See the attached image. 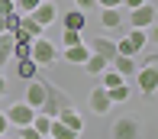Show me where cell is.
<instances>
[{
  "mask_svg": "<svg viewBox=\"0 0 158 139\" xmlns=\"http://www.w3.org/2000/svg\"><path fill=\"white\" fill-rule=\"evenodd\" d=\"M64 107H74V100L68 97V91L58 87V84H52V81H45V100H42L39 110L45 113V116H58Z\"/></svg>",
  "mask_w": 158,
  "mask_h": 139,
  "instance_id": "6da1fadb",
  "label": "cell"
},
{
  "mask_svg": "<svg viewBox=\"0 0 158 139\" xmlns=\"http://www.w3.org/2000/svg\"><path fill=\"white\" fill-rule=\"evenodd\" d=\"M29 58L39 68H48V65H55V58H58V49H55V42H48V39H32V49H29Z\"/></svg>",
  "mask_w": 158,
  "mask_h": 139,
  "instance_id": "7a4b0ae2",
  "label": "cell"
},
{
  "mask_svg": "<svg viewBox=\"0 0 158 139\" xmlns=\"http://www.w3.org/2000/svg\"><path fill=\"white\" fill-rule=\"evenodd\" d=\"M135 84H139V91L145 94V97H155V91H158V68L155 65H139V68H135Z\"/></svg>",
  "mask_w": 158,
  "mask_h": 139,
  "instance_id": "3957f363",
  "label": "cell"
},
{
  "mask_svg": "<svg viewBox=\"0 0 158 139\" xmlns=\"http://www.w3.org/2000/svg\"><path fill=\"white\" fill-rule=\"evenodd\" d=\"M110 136L113 139H142V126L132 120V116H123L110 126Z\"/></svg>",
  "mask_w": 158,
  "mask_h": 139,
  "instance_id": "277c9868",
  "label": "cell"
},
{
  "mask_svg": "<svg viewBox=\"0 0 158 139\" xmlns=\"http://www.w3.org/2000/svg\"><path fill=\"white\" fill-rule=\"evenodd\" d=\"M6 120H10V126H29L32 116H35V107H29L26 100H19V104H13L10 110H3Z\"/></svg>",
  "mask_w": 158,
  "mask_h": 139,
  "instance_id": "5b68a950",
  "label": "cell"
},
{
  "mask_svg": "<svg viewBox=\"0 0 158 139\" xmlns=\"http://www.w3.org/2000/svg\"><path fill=\"white\" fill-rule=\"evenodd\" d=\"M152 23H155V3H142V7H135V10H129V26L148 29Z\"/></svg>",
  "mask_w": 158,
  "mask_h": 139,
  "instance_id": "8992f818",
  "label": "cell"
},
{
  "mask_svg": "<svg viewBox=\"0 0 158 139\" xmlns=\"http://www.w3.org/2000/svg\"><path fill=\"white\" fill-rule=\"evenodd\" d=\"M29 16H32V20H35V23H39L42 29H45V26H52L55 20H58V7H55L52 0H42V3L35 7L32 13H29Z\"/></svg>",
  "mask_w": 158,
  "mask_h": 139,
  "instance_id": "52a82bcc",
  "label": "cell"
},
{
  "mask_svg": "<svg viewBox=\"0 0 158 139\" xmlns=\"http://www.w3.org/2000/svg\"><path fill=\"white\" fill-rule=\"evenodd\" d=\"M87 49H90L94 55H103L106 62H113V58H116V42L106 39V36H97L94 42H87Z\"/></svg>",
  "mask_w": 158,
  "mask_h": 139,
  "instance_id": "ba28073f",
  "label": "cell"
},
{
  "mask_svg": "<svg viewBox=\"0 0 158 139\" xmlns=\"http://www.w3.org/2000/svg\"><path fill=\"white\" fill-rule=\"evenodd\" d=\"M23 97H26V104H29V107H35V110H39L42 100H45V81H42V78H32Z\"/></svg>",
  "mask_w": 158,
  "mask_h": 139,
  "instance_id": "9c48e42d",
  "label": "cell"
},
{
  "mask_svg": "<svg viewBox=\"0 0 158 139\" xmlns=\"http://www.w3.org/2000/svg\"><path fill=\"white\" fill-rule=\"evenodd\" d=\"M110 94H106V87L100 84V87H94V94H90V110H94L97 116H103V113H110Z\"/></svg>",
  "mask_w": 158,
  "mask_h": 139,
  "instance_id": "30bf717a",
  "label": "cell"
},
{
  "mask_svg": "<svg viewBox=\"0 0 158 139\" xmlns=\"http://www.w3.org/2000/svg\"><path fill=\"white\" fill-rule=\"evenodd\" d=\"M55 120H61V123H64V126H68V129H74V133H77V136H81V129H84V116H81V113H77V110H74V107H64V110H61L58 116H55Z\"/></svg>",
  "mask_w": 158,
  "mask_h": 139,
  "instance_id": "8fae6325",
  "label": "cell"
},
{
  "mask_svg": "<svg viewBox=\"0 0 158 139\" xmlns=\"http://www.w3.org/2000/svg\"><path fill=\"white\" fill-rule=\"evenodd\" d=\"M84 26H87V16H84V10H77V7L61 16V29H74V33H81Z\"/></svg>",
  "mask_w": 158,
  "mask_h": 139,
  "instance_id": "7c38bea8",
  "label": "cell"
},
{
  "mask_svg": "<svg viewBox=\"0 0 158 139\" xmlns=\"http://www.w3.org/2000/svg\"><path fill=\"white\" fill-rule=\"evenodd\" d=\"M87 55H90L87 42H81V46H68V49H64V62H68V65H84V62H87Z\"/></svg>",
  "mask_w": 158,
  "mask_h": 139,
  "instance_id": "4fadbf2b",
  "label": "cell"
},
{
  "mask_svg": "<svg viewBox=\"0 0 158 139\" xmlns=\"http://www.w3.org/2000/svg\"><path fill=\"white\" fill-rule=\"evenodd\" d=\"M39 65L32 62V58H16V75L23 78V81H32V78H39Z\"/></svg>",
  "mask_w": 158,
  "mask_h": 139,
  "instance_id": "5bb4252c",
  "label": "cell"
},
{
  "mask_svg": "<svg viewBox=\"0 0 158 139\" xmlns=\"http://www.w3.org/2000/svg\"><path fill=\"white\" fill-rule=\"evenodd\" d=\"M100 23H103V29H119V7H100Z\"/></svg>",
  "mask_w": 158,
  "mask_h": 139,
  "instance_id": "9a60e30c",
  "label": "cell"
},
{
  "mask_svg": "<svg viewBox=\"0 0 158 139\" xmlns=\"http://www.w3.org/2000/svg\"><path fill=\"white\" fill-rule=\"evenodd\" d=\"M110 68H116L119 71V75H135V68H139V62H135V58H129V55H116V58H113V62H110Z\"/></svg>",
  "mask_w": 158,
  "mask_h": 139,
  "instance_id": "2e32d148",
  "label": "cell"
},
{
  "mask_svg": "<svg viewBox=\"0 0 158 139\" xmlns=\"http://www.w3.org/2000/svg\"><path fill=\"white\" fill-rule=\"evenodd\" d=\"M81 68L87 71V75H100V71H103V68H110V62H106L103 55H94V52H90V55H87V62H84Z\"/></svg>",
  "mask_w": 158,
  "mask_h": 139,
  "instance_id": "e0dca14e",
  "label": "cell"
},
{
  "mask_svg": "<svg viewBox=\"0 0 158 139\" xmlns=\"http://www.w3.org/2000/svg\"><path fill=\"white\" fill-rule=\"evenodd\" d=\"M13 58V33H0V68Z\"/></svg>",
  "mask_w": 158,
  "mask_h": 139,
  "instance_id": "ac0fdd59",
  "label": "cell"
},
{
  "mask_svg": "<svg viewBox=\"0 0 158 139\" xmlns=\"http://www.w3.org/2000/svg\"><path fill=\"white\" fill-rule=\"evenodd\" d=\"M19 33H26V36H32V39H39V36H42V26L35 23L29 13H23V16H19Z\"/></svg>",
  "mask_w": 158,
  "mask_h": 139,
  "instance_id": "d6986e66",
  "label": "cell"
},
{
  "mask_svg": "<svg viewBox=\"0 0 158 139\" xmlns=\"http://www.w3.org/2000/svg\"><path fill=\"white\" fill-rule=\"evenodd\" d=\"M52 120H55V116H45L42 110H35V116H32V126H35V133H39L42 139H45V136H48V129H52Z\"/></svg>",
  "mask_w": 158,
  "mask_h": 139,
  "instance_id": "ffe728a7",
  "label": "cell"
},
{
  "mask_svg": "<svg viewBox=\"0 0 158 139\" xmlns=\"http://www.w3.org/2000/svg\"><path fill=\"white\" fill-rule=\"evenodd\" d=\"M48 136H52V139H77V133H74V129H68L61 120H52V129H48Z\"/></svg>",
  "mask_w": 158,
  "mask_h": 139,
  "instance_id": "44dd1931",
  "label": "cell"
},
{
  "mask_svg": "<svg viewBox=\"0 0 158 139\" xmlns=\"http://www.w3.org/2000/svg\"><path fill=\"white\" fill-rule=\"evenodd\" d=\"M106 94H110V104H126L129 100V84H116V87H106Z\"/></svg>",
  "mask_w": 158,
  "mask_h": 139,
  "instance_id": "7402d4cb",
  "label": "cell"
},
{
  "mask_svg": "<svg viewBox=\"0 0 158 139\" xmlns=\"http://www.w3.org/2000/svg\"><path fill=\"white\" fill-rule=\"evenodd\" d=\"M126 39L132 42L135 49H142V52H145V46H148V36H145V29H135V26L129 29V36H126Z\"/></svg>",
  "mask_w": 158,
  "mask_h": 139,
  "instance_id": "603a6c76",
  "label": "cell"
},
{
  "mask_svg": "<svg viewBox=\"0 0 158 139\" xmlns=\"http://www.w3.org/2000/svg\"><path fill=\"white\" fill-rule=\"evenodd\" d=\"M100 75H103V87H116V84H123V81H126V78L119 75L116 68H103Z\"/></svg>",
  "mask_w": 158,
  "mask_h": 139,
  "instance_id": "cb8c5ba5",
  "label": "cell"
},
{
  "mask_svg": "<svg viewBox=\"0 0 158 139\" xmlns=\"http://www.w3.org/2000/svg\"><path fill=\"white\" fill-rule=\"evenodd\" d=\"M139 52H142V49H135L129 39H119V42H116V55H129V58H135Z\"/></svg>",
  "mask_w": 158,
  "mask_h": 139,
  "instance_id": "d4e9b609",
  "label": "cell"
},
{
  "mask_svg": "<svg viewBox=\"0 0 158 139\" xmlns=\"http://www.w3.org/2000/svg\"><path fill=\"white\" fill-rule=\"evenodd\" d=\"M81 33H74V29H61V46L68 49V46H81Z\"/></svg>",
  "mask_w": 158,
  "mask_h": 139,
  "instance_id": "484cf974",
  "label": "cell"
},
{
  "mask_svg": "<svg viewBox=\"0 0 158 139\" xmlns=\"http://www.w3.org/2000/svg\"><path fill=\"white\" fill-rule=\"evenodd\" d=\"M16 139H42V136L35 133V126L29 123V126H16Z\"/></svg>",
  "mask_w": 158,
  "mask_h": 139,
  "instance_id": "4316f807",
  "label": "cell"
},
{
  "mask_svg": "<svg viewBox=\"0 0 158 139\" xmlns=\"http://www.w3.org/2000/svg\"><path fill=\"white\" fill-rule=\"evenodd\" d=\"M39 3H42V0H16V10L19 13H32Z\"/></svg>",
  "mask_w": 158,
  "mask_h": 139,
  "instance_id": "83f0119b",
  "label": "cell"
},
{
  "mask_svg": "<svg viewBox=\"0 0 158 139\" xmlns=\"http://www.w3.org/2000/svg\"><path fill=\"white\" fill-rule=\"evenodd\" d=\"M16 13V0H0V16H10Z\"/></svg>",
  "mask_w": 158,
  "mask_h": 139,
  "instance_id": "f1b7e54d",
  "label": "cell"
},
{
  "mask_svg": "<svg viewBox=\"0 0 158 139\" xmlns=\"http://www.w3.org/2000/svg\"><path fill=\"white\" fill-rule=\"evenodd\" d=\"M6 133H10V120H6V113L0 110V136H6Z\"/></svg>",
  "mask_w": 158,
  "mask_h": 139,
  "instance_id": "f546056e",
  "label": "cell"
},
{
  "mask_svg": "<svg viewBox=\"0 0 158 139\" xmlns=\"http://www.w3.org/2000/svg\"><path fill=\"white\" fill-rule=\"evenodd\" d=\"M74 3H77V10H94L97 0H74Z\"/></svg>",
  "mask_w": 158,
  "mask_h": 139,
  "instance_id": "4dcf8cb0",
  "label": "cell"
},
{
  "mask_svg": "<svg viewBox=\"0 0 158 139\" xmlns=\"http://www.w3.org/2000/svg\"><path fill=\"white\" fill-rule=\"evenodd\" d=\"M97 7H123V0H97Z\"/></svg>",
  "mask_w": 158,
  "mask_h": 139,
  "instance_id": "1f68e13d",
  "label": "cell"
},
{
  "mask_svg": "<svg viewBox=\"0 0 158 139\" xmlns=\"http://www.w3.org/2000/svg\"><path fill=\"white\" fill-rule=\"evenodd\" d=\"M145 0H123V7H129V10H135V7H142Z\"/></svg>",
  "mask_w": 158,
  "mask_h": 139,
  "instance_id": "d6a6232c",
  "label": "cell"
},
{
  "mask_svg": "<svg viewBox=\"0 0 158 139\" xmlns=\"http://www.w3.org/2000/svg\"><path fill=\"white\" fill-rule=\"evenodd\" d=\"M3 94H6V78L0 75V97H3Z\"/></svg>",
  "mask_w": 158,
  "mask_h": 139,
  "instance_id": "836d02e7",
  "label": "cell"
},
{
  "mask_svg": "<svg viewBox=\"0 0 158 139\" xmlns=\"http://www.w3.org/2000/svg\"><path fill=\"white\" fill-rule=\"evenodd\" d=\"M0 33H6V16H0Z\"/></svg>",
  "mask_w": 158,
  "mask_h": 139,
  "instance_id": "e575fe53",
  "label": "cell"
},
{
  "mask_svg": "<svg viewBox=\"0 0 158 139\" xmlns=\"http://www.w3.org/2000/svg\"><path fill=\"white\" fill-rule=\"evenodd\" d=\"M0 139H13V136H0Z\"/></svg>",
  "mask_w": 158,
  "mask_h": 139,
  "instance_id": "d590c367",
  "label": "cell"
},
{
  "mask_svg": "<svg viewBox=\"0 0 158 139\" xmlns=\"http://www.w3.org/2000/svg\"><path fill=\"white\" fill-rule=\"evenodd\" d=\"M45 139H52V136H45Z\"/></svg>",
  "mask_w": 158,
  "mask_h": 139,
  "instance_id": "8d00e7d4",
  "label": "cell"
},
{
  "mask_svg": "<svg viewBox=\"0 0 158 139\" xmlns=\"http://www.w3.org/2000/svg\"><path fill=\"white\" fill-rule=\"evenodd\" d=\"M0 75H3V71H0Z\"/></svg>",
  "mask_w": 158,
  "mask_h": 139,
  "instance_id": "74e56055",
  "label": "cell"
}]
</instances>
